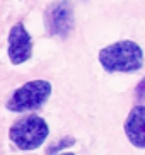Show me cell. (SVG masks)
Masks as SVG:
<instances>
[{
  "mask_svg": "<svg viewBox=\"0 0 145 155\" xmlns=\"http://www.w3.org/2000/svg\"><path fill=\"white\" fill-rule=\"evenodd\" d=\"M51 84L48 80L38 78L21 85L12 92V96L7 99L5 107L12 113H24V111H34L45 106V102L51 96Z\"/></svg>",
  "mask_w": 145,
  "mask_h": 155,
  "instance_id": "obj_3",
  "label": "cell"
},
{
  "mask_svg": "<svg viewBox=\"0 0 145 155\" xmlns=\"http://www.w3.org/2000/svg\"><path fill=\"white\" fill-rule=\"evenodd\" d=\"M7 55L12 65H22L32 55V39L22 22L14 24L7 39Z\"/></svg>",
  "mask_w": 145,
  "mask_h": 155,
  "instance_id": "obj_5",
  "label": "cell"
},
{
  "mask_svg": "<svg viewBox=\"0 0 145 155\" xmlns=\"http://www.w3.org/2000/svg\"><path fill=\"white\" fill-rule=\"evenodd\" d=\"M125 133L133 147H145V106L137 104L125 119Z\"/></svg>",
  "mask_w": 145,
  "mask_h": 155,
  "instance_id": "obj_6",
  "label": "cell"
},
{
  "mask_svg": "<svg viewBox=\"0 0 145 155\" xmlns=\"http://www.w3.org/2000/svg\"><path fill=\"white\" fill-rule=\"evenodd\" d=\"M56 155H75V153H72V152H65V153H56Z\"/></svg>",
  "mask_w": 145,
  "mask_h": 155,
  "instance_id": "obj_8",
  "label": "cell"
},
{
  "mask_svg": "<svg viewBox=\"0 0 145 155\" xmlns=\"http://www.w3.org/2000/svg\"><path fill=\"white\" fill-rule=\"evenodd\" d=\"M73 143H75V138H73V137H65L63 140H60L58 143H55V145H51L50 148L46 150V153H48V155H53V153H56L58 150H62V148L72 147Z\"/></svg>",
  "mask_w": 145,
  "mask_h": 155,
  "instance_id": "obj_7",
  "label": "cell"
},
{
  "mask_svg": "<svg viewBox=\"0 0 145 155\" xmlns=\"http://www.w3.org/2000/svg\"><path fill=\"white\" fill-rule=\"evenodd\" d=\"M99 63L109 73H133L143 67V51L135 41L123 39L99 51Z\"/></svg>",
  "mask_w": 145,
  "mask_h": 155,
  "instance_id": "obj_1",
  "label": "cell"
},
{
  "mask_svg": "<svg viewBox=\"0 0 145 155\" xmlns=\"http://www.w3.org/2000/svg\"><path fill=\"white\" fill-rule=\"evenodd\" d=\"M50 128L46 121L36 114H29L17 119L9 130V138L19 150H36L46 141Z\"/></svg>",
  "mask_w": 145,
  "mask_h": 155,
  "instance_id": "obj_2",
  "label": "cell"
},
{
  "mask_svg": "<svg viewBox=\"0 0 145 155\" xmlns=\"http://www.w3.org/2000/svg\"><path fill=\"white\" fill-rule=\"evenodd\" d=\"M73 5L70 0H55L45 9V29L48 36L68 38L73 29Z\"/></svg>",
  "mask_w": 145,
  "mask_h": 155,
  "instance_id": "obj_4",
  "label": "cell"
}]
</instances>
